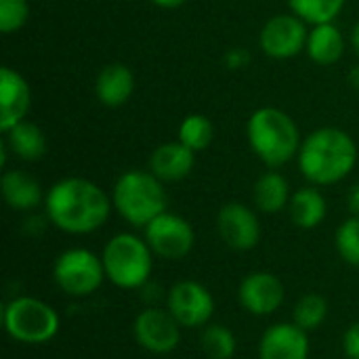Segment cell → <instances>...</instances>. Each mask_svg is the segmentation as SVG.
Masks as SVG:
<instances>
[{
    "mask_svg": "<svg viewBox=\"0 0 359 359\" xmlns=\"http://www.w3.org/2000/svg\"><path fill=\"white\" fill-rule=\"evenodd\" d=\"M154 259L156 255L145 238L133 231H120L111 236L101 250L105 278L120 290L145 288L151 282Z\"/></svg>",
    "mask_w": 359,
    "mask_h": 359,
    "instance_id": "5",
    "label": "cell"
},
{
    "mask_svg": "<svg viewBox=\"0 0 359 359\" xmlns=\"http://www.w3.org/2000/svg\"><path fill=\"white\" fill-rule=\"evenodd\" d=\"M292 198L288 179L278 168H267L252 187L255 208L263 215H280L288 208Z\"/></svg>",
    "mask_w": 359,
    "mask_h": 359,
    "instance_id": "21",
    "label": "cell"
},
{
    "mask_svg": "<svg viewBox=\"0 0 359 359\" xmlns=\"http://www.w3.org/2000/svg\"><path fill=\"white\" fill-rule=\"evenodd\" d=\"M111 204L124 223L145 229L156 217L168 210L166 183L149 170H126L111 187Z\"/></svg>",
    "mask_w": 359,
    "mask_h": 359,
    "instance_id": "4",
    "label": "cell"
},
{
    "mask_svg": "<svg viewBox=\"0 0 359 359\" xmlns=\"http://www.w3.org/2000/svg\"><path fill=\"white\" fill-rule=\"evenodd\" d=\"M334 248L339 257L349 265L359 269V217L349 215L334 233Z\"/></svg>",
    "mask_w": 359,
    "mask_h": 359,
    "instance_id": "27",
    "label": "cell"
},
{
    "mask_svg": "<svg viewBox=\"0 0 359 359\" xmlns=\"http://www.w3.org/2000/svg\"><path fill=\"white\" fill-rule=\"evenodd\" d=\"M2 328L19 345L40 347L50 343L61 330V318L53 305L38 297L19 294L2 307Z\"/></svg>",
    "mask_w": 359,
    "mask_h": 359,
    "instance_id": "6",
    "label": "cell"
},
{
    "mask_svg": "<svg viewBox=\"0 0 359 359\" xmlns=\"http://www.w3.org/2000/svg\"><path fill=\"white\" fill-rule=\"evenodd\" d=\"M345 204H347L349 215L359 217V183H355V185H351V187H349L347 198H345Z\"/></svg>",
    "mask_w": 359,
    "mask_h": 359,
    "instance_id": "32",
    "label": "cell"
},
{
    "mask_svg": "<svg viewBox=\"0 0 359 359\" xmlns=\"http://www.w3.org/2000/svg\"><path fill=\"white\" fill-rule=\"evenodd\" d=\"M53 282L69 299L93 297L107 282L101 255L82 246L65 248L53 263Z\"/></svg>",
    "mask_w": 359,
    "mask_h": 359,
    "instance_id": "7",
    "label": "cell"
},
{
    "mask_svg": "<svg viewBox=\"0 0 359 359\" xmlns=\"http://www.w3.org/2000/svg\"><path fill=\"white\" fill-rule=\"evenodd\" d=\"M347 80H349V84H351L355 90H359V63L358 65H353V67L349 69V74H347Z\"/></svg>",
    "mask_w": 359,
    "mask_h": 359,
    "instance_id": "34",
    "label": "cell"
},
{
    "mask_svg": "<svg viewBox=\"0 0 359 359\" xmlns=\"http://www.w3.org/2000/svg\"><path fill=\"white\" fill-rule=\"evenodd\" d=\"M135 343L151 355H168L177 351L183 337V326L166 307L149 305L141 309L133 322Z\"/></svg>",
    "mask_w": 359,
    "mask_h": 359,
    "instance_id": "9",
    "label": "cell"
},
{
    "mask_svg": "<svg viewBox=\"0 0 359 359\" xmlns=\"http://www.w3.org/2000/svg\"><path fill=\"white\" fill-rule=\"evenodd\" d=\"M200 347L208 359H233L238 353V339L229 326L210 322L202 328Z\"/></svg>",
    "mask_w": 359,
    "mask_h": 359,
    "instance_id": "24",
    "label": "cell"
},
{
    "mask_svg": "<svg viewBox=\"0 0 359 359\" xmlns=\"http://www.w3.org/2000/svg\"><path fill=\"white\" fill-rule=\"evenodd\" d=\"M286 210L294 227L303 231H311L326 221L328 202L318 185H305L292 191V198Z\"/></svg>",
    "mask_w": 359,
    "mask_h": 359,
    "instance_id": "19",
    "label": "cell"
},
{
    "mask_svg": "<svg viewBox=\"0 0 359 359\" xmlns=\"http://www.w3.org/2000/svg\"><path fill=\"white\" fill-rule=\"evenodd\" d=\"M143 238L149 244L156 259L164 261H183L191 255L196 246L194 225L185 217L170 210L156 217L143 229Z\"/></svg>",
    "mask_w": 359,
    "mask_h": 359,
    "instance_id": "8",
    "label": "cell"
},
{
    "mask_svg": "<svg viewBox=\"0 0 359 359\" xmlns=\"http://www.w3.org/2000/svg\"><path fill=\"white\" fill-rule=\"evenodd\" d=\"M187 0H151V4L160 6V8H166V11H172V8H179L183 6Z\"/></svg>",
    "mask_w": 359,
    "mask_h": 359,
    "instance_id": "33",
    "label": "cell"
},
{
    "mask_svg": "<svg viewBox=\"0 0 359 359\" xmlns=\"http://www.w3.org/2000/svg\"><path fill=\"white\" fill-rule=\"evenodd\" d=\"M177 139L183 145H187L189 149H194L196 154L204 151L210 147V143L215 139V124L204 114H189L181 120Z\"/></svg>",
    "mask_w": 359,
    "mask_h": 359,
    "instance_id": "25",
    "label": "cell"
},
{
    "mask_svg": "<svg viewBox=\"0 0 359 359\" xmlns=\"http://www.w3.org/2000/svg\"><path fill=\"white\" fill-rule=\"evenodd\" d=\"M355 139L337 126H322L311 130L299 149V172L309 185L330 187L345 181L358 164Z\"/></svg>",
    "mask_w": 359,
    "mask_h": 359,
    "instance_id": "2",
    "label": "cell"
},
{
    "mask_svg": "<svg viewBox=\"0 0 359 359\" xmlns=\"http://www.w3.org/2000/svg\"><path fill=\"white\" fill-rule=\"evenodd\" d=\"M240 307L255 318H269L278 313L286 301L284 282L271 271H252L242 278L238 286Z\"/></svg>",
    "mask_w": 359,
    "mask_h": 359,
    "instance_id": "13",
    "label": "cell"
},
{
    "mask_svg": "<svg viewBox=\"0 0 359 359\" xmlns=\"http://www.w3.org/2000/svg\"><path fill=\"white\" fill-rule=\"evenodd\" d=\"M347 0H288L290 13L303 19L307 25L332 23L343 13Z\"/></svg>",
    "mask_w": 359,
    "mask_h": 359,
    "instance_id": "26",
    "label": "cell"
},
{
    "mask_svg": "<svg viewBox=\"0 0 359 359\" xmlns=\"http://www.w3.org/2000/svg\"><path fill=\"white\" fill-rule=\"evenodd\" d=\"M328 313H330V305H328L326 297H322L318 292H307L297 299V303L292 307V322L311 334L326 324Z\"/></svg>",
    "mask_w": 359,
    "mask_h": 359,
    "instance_id": "23",
    "label": "cell"
},
{
    "mask_svg": "<svg viewBox=\"0 0 359 359\" xmlns=\"http://www.w3.org/2000/svg\"><path fill=\"white\" fill-rule=\"evenodd\" d=\"M343 353L347 359H359V322L347 326L343 334Z\"/></svg>",
    "mask_w": 359,
    "mask_h": 359,
    "instance_id": "30",
    "label": "cell"
},
{
    "mask_svg": "<svg viewBox=\"0 0 359 359\" xmlns=\"http://www.w3.org/2000/svg\"><path fill=\"white\" fill-rule=\"evenodd\" d=\"M259 359H309V332L290 322H276L259 339Z\"/></svg>",
    "mask_w": 359,
    "mask_h": 359,
    "instance_id": "14",
    "label": "cell"
},
{
    "mask_svg": "<svg viewBox=\"0 0 359 359\" xmlns=\"http://www.w3.org/2000/svg\"><path fill=\"white\" fill-rule=\"evenodd\" d=\"M345 48H347V40L334 21L311 25L307 44H305V53L313 63H318L322 67L334 65L343 59Z\"/></svg>",
    "mask_w": 359,
    "mask_h": 359,
    "instance_id": "20",
    "label": "cell"
},
{
    "mask_svg": "<svg viewBox=\"0 0 359 359\" xmlns=\"http://www.w3.org/2000/svg\"><path fill=\"white\" fill-rule=\"evenodd\" d=\"M46 225H50V221L46 219V215H29L27 212V217L23 221V231L27 236H40L46 229Z\"/></svg>",
    "mask_w": 359,
    "mask_h": 359,
    "instance_id": "31",
    "label": "cell"
},
{
    "mask_svg": "<svg viewBox=\"0 0 359 359\" xmlns=\"http://www.w3.org/2000/svg\"><path fill=\"white\" fill-rule=\"evenodd\" d=\"M135 95V74L124 63H107L95 78V97L105 107H122Z\"/></svg>",
    "mask_w": 359,
    "mask_h": 359,
    "instance_id": "18",
    "label": "cell"
},
{
    "mask_svg": "<svg viewBox=\"0 0 359 359\" xmlns=\"http://www.w3.org/2000/svg\"><path fill=\"white\" fill-rule=\"evenodd\" d=\"M217 231L223 244L236 252L255 250L263 236L257 210H252L244 202H227L219 208Z\"/></svg>",
    "mask_w": 359,
    "mask_h": 359,
    "instance_id": "12",
    "label": "cell"
},
{
    "mask_svg": "<svg viewBox=\"0 0 359 359\" xmlns=\"http://www.w3.org/2000/svg\"><path fill=\"white\" fill-rule=\"evenodd\" d=\"M307 36L309 27L303 19L294 13H280L263 23L259 32V46L263 55L276 61H286L305 50Z\"/></svg>",
    "mask_w": 359,
    "mask_h": 359,
    "instance_id": "11",
    "label": "cell"
},
{
    "mask_svg": "<svg viewBox=\"0 0 359 359\" xmlns=\"http://www.w3.org/2000/svg\"><path fill=\"white\" fill-rule=\"evenodd\" d=\"M250 59H252V55H250L248 48H244V46H233V48H229V50L225 53L223 63H225V67L231 69V72H242V69H246V67L250 65Z\"/></svg>",
    "mask_w": 359,
    "mask_h": 359,
    "instance_id": "29",
    "label": "cell"
},
{
    "mask_svg": "<svg viewBox=\"0 0 359 359\" xmlns=\"http://www.w3.org/2000/svg\"><path fill=\"white\" fill-rule=\"evenodd\" d=\"M351 46H353V50L358 53L359 57V21L353 25V29H351Z\"/></svg>",
    "mask_w": 359,
    "mask_h": 359,
    "instance_id": "35",
    "label": "cell"
},
{
    "mask_svg": "<svg viewBox=\"0 0 359 359\" xmlns=\"http://www.w3.org/2000/svg\"><path fill=\"white\" fill-rule=\"evenodd\" d=\"M246 139L252 154L267 168H282L297 160L301 149V130L290 114L280 107H259L246 122Z\"/></svg>",
    "mask_w": 359,
    "mask_h": 359,
    "instance_id": "3",
    "label": "cell"
},
{
    "mask_svg": "<svg viewBox=\"0 0 359 359\" xmlns=\"http://www.w3.org/2000/svg\"><path fill=\"white\" fill-rule=\"evenodd\" d=\"M166 309L183 326V330H198L210 324L217 303L212 292L198 280H181L166 292Z\"/></svg>",
    "mask_w": 359,
    "mask_h": 359,
    "instance_id": "10",
    "label": "cell"
},
{
    "mask_svg": "<svg viewBox=\"0 0 359 359\" xmlns=\"http://www.w3.org/2000/svg\"><path fill=\"white\" fill-rule=\"evenodd\" d=\"M32 109V88L13 67L0 69V130L6 133L27 118Z\"/></svg>",
    "mask_w": 359,
    "mask_h": 359,
    "instance_id": "15",
    "label": "cell"
},
{
    "mask_svg": "<svg viewBox=\"0 0 359 359\" xmlns=\"http://www.w3.org/2000/svg\"><path fill=\"white\" fill-rule=\"evenodd\" d=\"M44 215L55 229L67 236H90L111 217V196L90 179L63 177L44 196Z\"/></svg>",
    "mask_w": 359,
    "mask_h": 359,
    "instance_id": "1",
    "label": "cell"
},
{
    "mask_svg": "<svg viewBox=\"0 0 359 359\" xmlns=\"http://www.w3.org/2000/svg\"><path fill=\"white\" fill-rule=\"evenodd\" d=\"M194 166H196V151L183 145L179 139L158 145L147 160V170L166 185L187 179L194 172Z\"/></svg>",
    "mask_w": 359,
    "mask_h": 359,
    "instance_id": "16",
    "label": "cell"
},
{
    "mask_svg": "<svg viewBox=\"0 0 359 359\" xmlns=\"http://www.w3.org/2000/svg\"><path fill=\"white\" fill-rule=\"evenodd\" d=\"M29 19L27 0H0V32L13 34L21 29Z\"/></svg>",
    "mask_w": 359,
    "mask_h": 359,
    "instance_id": "28",
    "label": "cell"
},
{
    "mask_svg": "<svg viewBox=\"0 0 359 359\" xmlns=\"http://www.w3.org/2000/svg\"><path fill=\"white\" fill-rule=\"evenodd\" d=\"M4 143H6L8 151L23 162H38L46 154V147H48L46 135L42 133V128L27 120H23L17 126H13L11 130H6Z\"/></svg>",
    "mask_w": 359,
    "mask_h": 359,
    "instance_id": "22",
    "label": "cell"
},
{
    "mask_svg": "<svg viewBox=\"0 0 359 359\" xmlns=\"http://www.w3.org/2000/svg\"><path fill=\"white\" fill-rule=\"evenodd\" d=\"M345 359H347V358H345Z\"/></svg>",
    "mask_w": 359,
    "mask_h": 359,
    "instance_id": "36",
    "label": "cell"
},
{
    "mask_svg": "<svg viewBox=\"0 0 359 359\" xmlns=\"http://www.w3.org/2000/svg\"><path fill=\"white\" fill-rule=\"evenodd\" d=\"M0 191L2 200L11 210L17 212H34L38 206H44L46 191L42 189L40 181L21 170V168H6L0 177Z\"/></svg>",
    "mask_w": 359,
    "mask_h": 359,
    "instance_id": "17",
    "label": "cell"
}]
</instances>
